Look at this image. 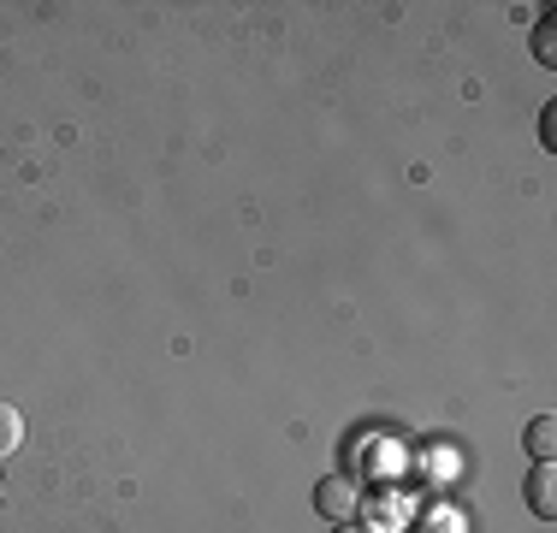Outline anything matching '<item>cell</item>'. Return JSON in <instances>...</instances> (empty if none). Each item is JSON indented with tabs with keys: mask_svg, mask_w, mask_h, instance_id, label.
<instances>
[{
	"mask_svg": "<svg viewBox=\"0 0 557 533\" xmlns=\"http://www.w3.org/2000/svg\"><path fill=\"white\" fill-rule=\"evenodd\" d=\"M18 445H24V416L12 404H0V457H12Z\"/></svg>",
	"mask_w": 557,
	"mask_h": 533,
	"instance_id": "obj_4",
	"label": "cell"
},
{
	"mask_svg": "<svg viewBox=\"0 0 557 533\" xmlns=\"http://www.w3.org/2000/svg\"><path fill=\"white\" fill-rule=\"evenodd\" d=\"M540 137H546V149H557V113L546 107V119H540Z\"/></svg>",
	"mask_w": 557,
	"mask_h": 533,
	"instance_id": "obj_7",
	"label": "cell"
},
{
	"mask_svg": "<svg viewBox=\"0 0 557 533\" xmlns=\"http://www.w3.org/2000/svg\"><path fill=\"white\" fill-rule=\"evenodd\" d=\"M528 510H534L540 522L557 516V469L552 462H534V474H528Z\"/></svg>",
	"mask_w": 557,
	"mask_h": 533,
	"instance_id": "obj_2",
	"label": "cell"
},
{
	"mask_svg": "<svg viewBox=\"0 0 557 533\" xmlns=\"http://www.w3.org/2000/svg\"><path fill=\"white\" fill-rule=\"evenodd\" d=\"M356 516H368L374 528H397V522H404V504H397V498H386V504H368V498H362V510H356Z\"/></svg>",
	"mask_w": 557,
	"mask_h": 533,
	"instance_id": "obj_5",
	"label": "cell"
},
{
	"mask_svg": "<svg viewBox=\"0 0 557 533\" xmlns=\"http://www.w3.org/2000/svg\"><path fill=\"white\" fill-rule=\"evenodd\" d=\"M534 60L540 65H557V30H552V18L534 24Z\"/></svg>",
	"mask_w": 557,
	"mask_h": 533,
	"instance_id": "obj_6",
	"label": "cell"
},
{
	"mask_svg": "<svg viewBox=\"0 0 557 533\" xmlns=\"http://www.w3.org/2000/svg\"><path fill=\"white\" fill-rule=\"evenodd\" d=\"M528 450H534V462H552L557 457V421L552 416H534L528 421V438H522Z\"/></svg>",
	"mask_w": 557,
	"mask_h": 533,
	"instance_id": "obj_3",
	"label": "cell"
},
{
	"mask_svg": "<svg viewBox=\"0 0 557 533\" xmlns=\"http://www.w3.org/2000/svg\"><path fill=\"white\" fill-rule=\"evenodd\" d=\"M314 510H321L326 522H350V516L362 510V486H356L350 474H326L321 486H314Z\"/></svg>",
	"mask_w": 557,
	"mask_h": 533,
	"instance_id": "obj_1",
	"label": "cell"
}]
</instances>
